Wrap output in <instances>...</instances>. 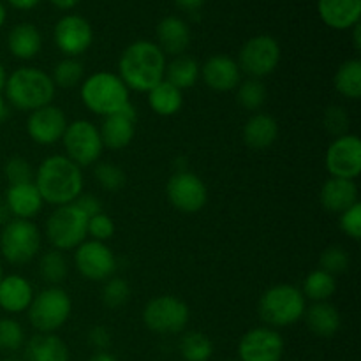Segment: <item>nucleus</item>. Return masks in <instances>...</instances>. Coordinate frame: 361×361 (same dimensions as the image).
Wrapping results in <instances>:
<instances>
[{
  "mask_svg": "<svg viewBox=\"0 0 361 361\" xmlns=\"http://www.w3.org/2000/svg\"><path fill=\"white\" fill-rule=\"evenodd\" d=\"M4 176L9 185H21V183L34 182L35 173L30 162L23 157H11L4 164Z\"/></svg>",
  "mask_w": 361,
  "mask_h": 361,
  "instance_id": "nucleus-40",
  "label": "nucleus"
},
{
  "mask_svg": "<svg viewBox=\"0 0 361 361\" xmlns=\"http://www.w3.org/2000/svg\"><path fill=\"white\" fill-rule=\"evenodd\" d=\"M200 78L215 92L235 90L242 81V71L235 59L228 55H212L201 67Z\"/></svg>",
  "mask_w": 361,
  "mask_h": 361,
  "instance_id": "nucleus-19",
  "label": "nucleus"
},
{
  "mask_svg": "<svg viewBox=\"0 0 361 361\" xmlns=\"http://www.w3.org/2000/svg\"><path fill=\"white\" fill-rule=\"evenodd\" d=\"M66 157L71 159L80 168L95 164L102 154L101 134L90 120H74L69 123L62 137Z\"/></svg>",
  "mask_w": 361,
  "mask_h": 361,
  "instance_id": "nucleus-10",
  "label": "nucleus"
},
{
  "mask_svg": "<svg viewBox=\"0 0 361 361\" xmlns=\"http://www.w3.org/2000/svg\"><path fill=\"white\" fill-rule=\"evenodd\" d=\"M176 4H178V7H182L183 11L192 13V11H197L201 6H203L204 0H176Z\"/></svg>",
  "mask_w": 361,
  "mask_h": 361,
  "instance_id": "nucleus-48",
  "label": "nucleus"
},
{
  "mask_svg": "<svg viewBox=\"0 0 361 361\" xmlns=\"http://www.w3.org/2000/svg\"><path fill=\"white\" fill-rule=\"evenodd\" d=\"M136 118L137 113L133 104L126 106L122 111L115 115L104 116L99 129L102 145L111 150H122L127 145H130L136 134Z\"/></svg>",
  "mask_w": 361,
  "mask_h": 361,
  "instance_id": "nucleus-18",
  "label": "nucleus"
},
{
  "mask_svg": "<svg viewBox=\"0 0 361 361\" xmlns=\"http://www.w3.org/2000/svg\"><path fill=\"white\" fill-rule=\"evenodd\" d=\"M39 274H41L42 281L48 282L49 286H59L66 281L67 274H69V267H67V259L60 250H48L41 256L39 261Z\"/></svg>",
  "mask_w": 361,
  "mask_h": 361,
  "instance_id": "nucleus-34",
  "label": "nucleus"
},
{
  "mask_svg": "<svg viewBox=\"0 0 361 361\" xmlns=\"http://www.w3.org/2000/svg\"><path fill=\"white\" fill-rule=\"evenodd\" d=\"M148 104H150L152 111L157 113L161 116H171L182 109L183 95L182 90L173 87L166 80L155 85L150 92H148Z\"/></svg>",
  "mask_w": 361,
  "mask_h": 361,
  "instance_id": "nucleus-30",
  "label": "nucleus"
},
{
  "mask_svg": "<svg viewBox=\"0 0 361 361\" xmlns=\"http://www.w3.org/2000/svg\"><path fill=\"white\" fill-rule=\"evenodd\" d=\"M88 361H118V360H116L113 355H109V353L104 351V353H97V355H94Z\"/></svg>",
  "mask_w": 361,
  "mask_h": 361,
  "instance_id": "nucleus-51",
  "label": "nucleus"
},
{
  "mask_svg": "<svg viewBox=\"0 0 361 361\" xmlns=\"http://www.w3.org/2000/svg\"><path fill=\"white\" fill-rule=\"evenodd\" d=\"M53 37H55L56 48L66 56L74 59L90 48L94 42V30L83 16L67 14L56 21Z\"/></svg>",
  "mask_w": 361,
  "mask_h": 361,
  "instance_id": "nucleus-16",
  "label": "nucleus"
},
{
  "mask_svg": "<svg viewBox=\"0 0 361 361\" xmlns=\"http://www.w3.org/2000/svg\"><path fill=\"white\" fill-rule=\"evenodd\" d=\"M331 178H344L355 182L361 173V140L356 134L335 137L324 157Z\"/></svg>",
  "mask_w": 361,
  "mask_h": 361,
  "instance_id": "nucleus-12",
  "label": "nucleus"
},
{
  "mask_svg": "<svg viewBox=\"0 0 361 361\" xmlns=\"http://www.w3.org/2000/svg\"><path fill=\"white\" fill-rule=\"evenodd\" d=\"M11 116V109H9V104H7L6 97H4V94H0V126H2L4 122H6L7 118Z\"/></svg>",
  "mask_w": 361,
  "mask_h": 361,
  "instance_id": "nucleus-49",
  "label": "nucleus"
},
{
  "mask_svg": "<svg viewBox=\"0 0 361 361\" xmlns=\"http://www.w3.org/2000/svg\"><path fill=\"white\" fill-rule=\"evenodd\" d=\"M87 235L92 236V240H95V242H106L115 235V222L109 215L101 212V214L88 219Z\"/></svg>",
  "mask_w": 361,
  "mask_h": 361,
  "instance_id": "nucleus-43",
  "label": "nucleus"
},
{
  "mask_svg": "<svg viewBox=\"0 0 361 361\" xmlns=\"http://www.w3.org/2000/svg\"><path fill=\"white\" fill-rule=\"evenodd\" d=\"M4 21H6V7H4L2 2H0V28H2Z\"/></svg>",
  "mask_w": 361,
  "mask_h": 361,
  "instance_id": "nucleus-55",
  "label": "nucleus"
},
{
  "mask_svg": "<svg viewBox=\"0 0 361 361\" xmlns=\"http://www.w3.org/2000/svg\"><path fill=\"white\" fill-rule=\"evenodd\" d=\"M88 217L74 203L56 207L46 221V238L55 250H71L87 238Z\"/></svg>",
  "mask_w": 361,
  "mask_h": 361,
  "instance_id": "nucleus-7",
  "label": "nucleus"
},
{
  "mask_svg": "<svg viewBox=\"0 0 361 361\" xmlns=\"http://www.w3.org/2000/svg\"><path fill=\"white\" fill-rule=\"evenodd\" d=\"M73 312V302L66 289L49 286L34 296L28 307V321L39 334H55L67 323Z\"/></svg>",
  "mask_w": 361,
  "mask_h": 361,
  "instance_id": "nucleus-6",
  "label": "nucleus"
},
{
  "mask_svg": "<svg viewBox=\"0 0 361 361\" xmlns=\"http://www.w3.org/2000/svg\"><path fill=\"white\" fill-rule=\"evenodd\" d=\"M337 92L344 97L358 101L361 97V62L358 59L348 60L337 69L334 78Z\"/></svg>",
  "mask_w": 361,
  "mask_h": 361,
  "instance_id": "nucleus-31",
  "label": "nucleus"
},
{
  "mask_svg": "<svg viewBox=\"0 0 361 361\" xmlns=\"http://www.w3.org/2000/svg\"><path fill=\"white\" fill-rule=\"evenodd\" d=\"M7 2H9L13 7H16V9L28 11V9H34L41 0H7Z\"/></svg>",
  "mask_w": 361,
  "mask_h": 361,
  "instance_id": "nucleus-47",
  "label": "nucleus"
},
{
  "mask_svg": "<svg viewBox=\"0 0 361 361\" xmlns=\"http://www.w3.org/2000/svg\"><path fill=\"white\" fill-rule=\"evenodd\" d=\"M34 300V288L23 275H4L0 281V309L9 314L28 310Z\"/></svg>",
  "mask_w": 361,
  "mask_h": 361,
  "instance_id": "nucleus-20",
  "label": "nucleus"
},
{
  "mask_svg": "<svg viewBox=\"0 0 361 361\" xmlns=\"http://www.w3.org/2000/svg\"><path fill=\"white\" fill-rule=\"evenodd\" d=\"M355 34H353V39H355V48L356 49H361V27L360 23L355 25Z\"/></svg>",
  "mask_w": 361,
  "mask_h": 361,
  "instance_id": "nucleus-52",
  "label": "nucleus"
},
{
  "mask_svg": "<svg viewBox=\"0 0 361 361\" xmlns=\"http://www.w3.org/2000/svg\"><path fill=\"white\" fill-rule=\"evenodd\" d=\"M81 101L99 116H109L130 104L129 88L118 74L95 73L81 83Z\"/></svg>",
  "mask_w": 361,
  "mask_h": 361,
  "instance_id": "nucleus-4",
  "label": "nucleus"
},
{
  "mask_svg": "<svg viewBox=\"0 0 361 361\" xmlns=\"http://www.w3.org/2000/svg\"><path fill=\"white\" fill-rule=\"evenodd\" d=\"M157 46L162 53L169 55H183L190 44V30L183 20L176 16H168L157 25Z\"/></svg>",
  "mask_w": 361,
  "mask_h": 361,
  "instance_id": "nucleus-24",
  "label": "nucleus"
},
{
  "mask_svg": "<svg viewBox=\"0 0 361 361\" xmlns=\"http://www.w3.org/2000/svg\"><path fill=\"white\" fill-rule=\"evenodd\" d=\"M7 48L11 55L20 60H32L42 48V37L32 23H20L7 35Z\"/></svg>",
  "mask_w": 361,
  "mask_h": 361,
  "instance_id": "nucleus-28",
  "label": "nucleus"
},
{
  "mask_svg": "<svg viewBox=\"0 0 361 361\" xmlns=\"http://www.w3.org/2000/svg\"><path fill=\"white\" fill-rule=\"evenodd\" d=\"M319 16L335 30H348L360 23L361 0H319Z\"/></svg>",
  "mask_w": 361,
  "mask_h": 361,
  "instance_id": "nucleus-22",
  "label": "nucleus"
},
{
  "mask_svg": "<svg viewBox=\"0 0 361 361\" xmlns=\"http://www.w3.org/2000/svg\"><path fill=\"white\" fill-rule=\"evenodd\" d=\"M7 215H9V210H7L6 203H0V222H9L6 221Z\"/></svg>",
  "mask_w": 361,
  "mask_h": 361,
  "instance_id": "nucleus-54",
  "label": "nucleus"
},
{
  "mask_svg": "<svg viewBox=\"0 0 361 361\" xmlns=\"http://www.w3.org/2000/svg\"><path fill=\"white\" fill-rule=\"evenodd\" d=\"M94 175L99 185L108 190V192H115V190H120L126 185V173L118 164H113V162L97 164Z\"/></svg>",
  "mask_w": 361,
  "mask_h": 361,
  "instance_id": "nucleus-39",
  "label": "nucleus"
},
{
  "mask_svg": "<svg viewBox=\"0 0 361 361\" xmlns=\"http://www.w3.org/2000/svg\"><path fill=\"white\" fill-rule=\"evenodd\" d=\"M341 229L344 235L358 242L361 238V203L358 201L341 214Z\"/></svg>",
  "mask_w": 361,
  "mask_h": 361,
  "instance_id": "nucleus-44",
  "label": "nucleus"
},
{
  "mask_svg": "<svg viewBox=\"0 0 361 361\" xmlns=\"http://www.w3.org/2000/svg\"><path fill=\"white\" fill-rule=\"evenodd\" d=\"M2 277H4V270H2V264H0V281H2Z\"/></svg>",
  "mask_w": 361,
  "mask_h": 361,
  "instance_id": "nucleus-57",
  "label": "nucleus"
},
{
  "mask_svg": "<svg viewBox=\"0 0 361 361\" xmlns=\"http://www.w3.org/2000/svg\"><path fill=\"white\" fill-rule=\"evenodd\" d=\"M284 341L274 328L261 326L249 330L238 344L240 361H281Z\"/></svg>",
  "mask_w": 361,
  "mask_h": 361,
  "instance_id": "nucleus-15",
  "label": "nucleus"
},
{
  "mask_svg": "<svg viewBox=\"0 0 361 361\" xmlns=\"http://www.w3.org/2000/svg\"><path fill=\"white\" fill-rule=\"evenodd\" d=\"M201 67L192 56L178 55L166 63L164 80L176 87L178 90H185V88H192L200 80Z\"/></svg>",
  "mask_w": 361,
  "mask_h": 361,
  "instance_id": "nucleus-29",
  "label": "nucleus"
},
{
  "mask_svg": "<svg viewBox=\"0 0 361 361\" xmlns=\"http://www.w3.org/2000/svg\"><path fill=\"white\" fill-rule=\"evenodd\" d=\"M88 344L97 349L99 353H104L111 345V334L104 326H94L88 331Z\"/></svg>",
  "mask_w": 361,
  "mask_h": 361,
  "instance_id": "nucleus-45",
  "label": "nucleus"
},
{
  "mask_svg": "<svg viewBox=\"0 0 361 361\" xmlns=\"http://www.w3.org/2000/svg\"><path fill=\"white\" fill-rule=\"evenodd\" d=\"M130 298V286L126 279L111 277L106 281L104 288H102V303L108 309L116 310L122 309Z\"/></svg>",
  "mask_w": 361,
  "mask_h": 361,
  "instance_id": "nucleus-38",
  "label": "nucleus"
},
{
  "mask_svg": "<svg viewBox=\"0 0 361 361\" xmlns=\"http://www.w3.org/2000/svg\"><path fill=\"white\" fill-rule=\"evenodd\" d=\"M236 88H238V92H236V101L247 111H257L267 102L268 92L261 80L249 78L245 81H240V85Z\"/></svg>",
  "mask_w": 361,
  "mask_h": 361,
  "instance_id": "nucleus-35",
  "label": "nucleus"
},
{
  "mask_svg": "<svg viewBox=\"0 0 361 361\" xmlns=\"http://www.w3.org/2000/svg\"><path fill=\"white\" fill-rule=\"evenodd\" d=\"M73 203L76 204V207L80 208V210L83 212V214L87 215L88 219L94 217V215L101 214V212H102L101 201H99L95 196H92V194H83V192H81L80 196H78L76 200L73 201Z\"/></svg>",
  "mask_w": 361,
  "mask_h": 361,
  "instance_id": "nucleus-46",
  "label": "nucleus"
},
{
  "mask_svg": "<svg viewBox=\"0 0 361 361\" xmlns=\"http://www.w3.org/2000/svg\"><path fill=\"white\" fill-rule=\"evenodd\" d=\"M6 207L9 214L14 215V219H27L30 221L32 217L42 210L41 194H39L37 187L34 182L21 183V185H9L6 190Z\"/></svg>",
  "mask_w": 361,
  "mask_h": 361,
  "instance_id": "nucleus-23",
  "label": "nucleus"
},
{
  "mask_svg": "<svg viewBox=\"0 0 361 361\" xmlns=\"http://www.w3.org/2000/svg\"><path fill=\"white\" fill-rule=\"evenodd\" d=\"M55 90L56 87L48 73L37 67H20L7 76L4 97L14 109L32 113L51 104Z\"/></svg>",
  "mask_w": 361,
  "mask_h": 361,
  "instance_id": "nucleus-3",
  "label": "nucleus"
},
{
  "mask_svg": "<svg viewBox=\"0 0 361 361\" xmlns=\"http://www.w3.org/2000/svg\"><path fill=\"white\" fill-rule=\"evenodd\" d=\"M49 2H51L56 9L67 11V9H73V7H76L80 0H49Z\"/></svg>",
  "mask_w": 361,
  "mask_h": 361,
  "instance_id": "nucleus-50",
  "label": "nucleus"
},
{
  "mask_svg": "<svg viewBox=\"0 0 361 361\" xmlns=\"http://www.w3.org/2000/svg\"><path fill=\"white\" fill-rule=\"evenodd\" d=\"M281 62V46L271 35H256L242 46L238 53V67L254 80L268 76Z\"/></svg>",
  "mask_w": 361,
  "mask_h": 361,
  "instance_id": "nucleus-11",
  "label": "nucleus"
},
{
  "mask_svg": "<svg viewBox=\"0 0 361 361\" xmlns=\"http://www.w3.org/2000/svg\"><path fill=\"white\" fill-rule=\"evenodd\" d=\"M74 264L85 279L102 282L111 279L115 274L116 257L104 242L88 240V242H83L80 247H76Z\"/></svg>",
  "mask_w": 361,
  "mask_h": 361,
  "instance_id": "nucleus-14",
  "label": "nucleus"
},
{
  "mask_svg": "<svg viewBox=\"0 0 361 361\" xmlns=\"http://www.w3.org/2000/svg\"><path fill=\"white\" fill-rule=\"evenodd\" d=\"M305 296L291 284H277L267 289L259 298V317L271 328H284L298 323L305 314Z\"/></svg>",
  "mask_w": 361,
  "mask_h": 361,
  "instance_id": "nucleus-5",
  "label": "nucleus"
},
{
  "mask_svg": "<svg viewBox=\"0 0 361 361\" xmlns=\"http://www.w3.org/2000/svg\"><path fill=\"white\" fill-rule=\"evenodd\" d=\"M190 317V310L183 300L162 295L150 300L143 310V323L154 334L173 335L183 331Z\"/></svg>",
  "mask_w": 361,
  "mask_h": 361,
  "instance_id": "nucleus-9",
  "label": "nucleus"
},
{
  "mask_svg": "<svg viewBox=\"0 0 361 361\" xmlns=\"http://www.w3.org/2000/svg\"><path fill=\"white\" fill-rule=\"evenodd\" d=\"M83 76H85L83 63L76 59L66 56V59H62L55 66L51 80L53 83H55V87L74 88L76 85H80L81 81H83Z\"/></svg>",
  "mask_w": 361,
  "mask_h": 361,
  "instance_id": "nucleus-36",
  "label": "nucleus"
},
{
  "mask_svg": "<svg viewBox=\"0 0 361 361\" xmlns=\"http://www.w3.org/2000/svg\"><path fill=\"white\" fill-rule=\"evenodd\" d=\"M2 361H25V358H20V356L11 355V356H7V358H4Z\"/></svg>",
  "mask_w": 361,
  "mask_h": 361,
  "instance_id": "nucleus-56",
  "label": "nucleus"
},
{
  "mask_svg": "<svg viewBox=\"0 0 361 361\" xmlns=\"http://www.w3.org/2000/svg\"><path fill=\"white\" fill-rule=\"evenodd\" d=\"M66 342L55 334H37L25 344V361H69Z\"/></svg>",
  "mask_w": 361,
  "mask_h": 361,
  "instance_id": "nucleus-25",
  "label": "nucleus"
},
{
  "mask_svg": "<svg viewBox=\"0 0 361 361\" xmlns=\"http://www.w3.org/2000/svg\"><path fill=\"white\" fill-rule=\"evenodd\" d=\"M6 81H7L6 67H4L2 62H0V94H4V87H6Z\"/></svg>",
  "mask_w": 361,
  "mask_h": 361,
  "instance_id": "nucleus-53",
  "label": "nucleus"
},
{
  "mask_svg": "<svg viewBox=\"0 0 361 361\" xmlns=\"http://www.w3.org/2000/svg\"><path fill=\"white\" fill-rule=\"evenodd\" d=\"M323 123L324 129L328 130V134L338 137L348 134L351 120H349V115L345 113V109L342 108V106H330V108L326 109V113H324Z\"/></svg>",
  "mask_w": 361,
  "mask_h": 361,
  "instance_id": "nucleus-42",
  "label": "nucleus"
},
{
  "mask_svg": "<svg viewBox=\"0 0 361 361\" xmlns=\"http://www.w3.org/2000/svg\"><path fill=\"white\" fill-rule=\"evenodd\" d=\"M349 254L345 252V249L342 247L334 245V247H328V249L323 250L319 257V268L321 270L328 271L330 275H338V274H344L345 270L349 268Z\"/></svg>",
  "mask_w": 361,
  "mask_h": 361,
  "instance_id": "nucleus-41",
  "label": "nucleus"
},
{
  "mask_svg": "<svg viewBox=\"0 0 361 361\" xmlns=\"http://www.w3.org/2000/svg\"><path fill=\"white\" fill-rule=\"evenodd\" d=\"M166 194L173 207L182 214H197L208 201L203 180L190 171H178L168 180Z\"/></svg>",
  "mask_w": 361,
  "mask_h": 361,
  "instance_id": "nucleus-13",
  "label": "nucleus"
},
{
  "mask_svg": "<svg viewBox=\"0 0 361 361\" xmlns=\"http://www.w3.org/2000/svg\"><path fill=\"white\" fill-rule=\"evenodd\" d=\"M41 249V231L27 219L6 222L0 235V252L11 264H27Z\"/></svg>",
  "mask_w": 361,
  "mask_h": 361,
  "instance_id": "nucleus-8",
  "label": "nucleus"
},
{
  "mask_svg": "<svg viewBox=\"0 0 361 361\" xmlns=\"http://www.w3.org/2000/svg\"><path fill=\"white\" fill-rule=\"evenodd\" d=\"M279 136V123L268 113H256L243 126V141L247 147L263 150L271 147Z\"/></svg>",
  "mask_w": 361,
  "mask_h": 361,
  "instance_id": "nucleus-26",
  "label": "nucleus"
},
{
  "mask_svg": "<svg viewBox=\"0 0 361 361\" xmlns=\"http://www.w3.org/2000/svg\"><path fill=\"white\" fill-rule=\"evenodd\" d=\"M164 73L166 55L150 41L133 42L118 60V78L130 90L150 92L164 80Z\"/></svg>",
  "mask_w": 361,
  "mask_h": 361,
  "instance_id": "nucleus-2",
  "label": "nucleus"
},
{
  "mask_svg": "<svg viewBox=\"0 0 361 361\" xmlns=\"http://www.w3.org/2000/svg\"><path fill=\"white\" fill-rule=\"evenodd\" d=\"M25 345V330L16 319L4 317L0 319V351L13 353L20 351Z\"/></svg>",
  "mask_w": 361,
  "mask_h": 361,
  "instance_id": "nucleus-37",
  "label": "nucleus"
},
{
  "mask_svg": "<svg viewBox=\"0 0 361 361\" xmlns=\"http://www.w3.org/2000/svg\"><path fill=\"white\" fill-rule=\"evenodd\" d=\"M303 316H305L307 326L316 337L330 338L341 330V314L337 307L328 302H316L305 310Z\"/></svg>",
  "mask_w": 361,
  "mask_h": 361,
  "instance_id": "nucleus-27",
  "label": "nucleus"
},
{
  "mask_svg": "<svg viewBox=\"0 0 361 361\" xmlns=\"http://www.w3.org/2000/svg\"><path fill=\"white\" fill-rule=\"evenodd\" d=\"M180 355L185 361H208L214 355V344L201 331H187L180 341Z\"/></svg>",
  "mask_w": 361,
  "mask_h": 361,
  "instance_id": "nucleus-33",
  "label": "nucleus"
},
{
  "mask_svg": "<svg viewBox=\"0 0 361 361\" xmlns=\"http://www.w3.org/2000/svg\"><path fill=\"white\" fill-rule=\"evenodd\" d=\"M335 291H337V281H335V277L328 274V271L321 270V268L310 271L305 277V281H303V296L312 300L314 303L328 302L335 295Z\"/></svg>",
  "mask_w": 361,
  "mask_h": 361,
  "instance_id": "nucleus-32",
  "label": "nucleus"
},
{
  "mask_svg": "<svg viewBox=\"0 0 361 361\" xmlns=\"http://www.w3.org/2000/svg\"><path fill=\"white\" fill-rule=\"evenodd\" d=\"M34 183L44 203L63 207L83 192V173L66 155H49L39 164Z\"/></svg>",
  "mask_w": 361,
  "mask_h": 361,
  "instance_id": "nucleus-1",
  "label": "nucleus"
},
{
  "mask_svg": "<svg viewBox=\"0 0 361 361\" xmlns=\"http://www.w3.org/2000/svg\"><path fill=\"white\" fill-rule=\"evenodd\" d=\"M67 126L69 122H67V116L62 108L48 104L30 113L27 120V133L32 141L49 147V145H55L56 141H62Z\"/></svg>",
  "mask_w": 361,
  "mask_h": 361,
  "instance_id": "nucleus-17",
  "label": "nucleus"
},
{
  "mask_svg": "<svg viewBox=\"0 0 361 361\" xmlns=\"http://www.w3.org/2000/svg\"><path fill=\"white\" fill-rule=\"evenodd\" d=\"M319 201L323 208L330 214H338L358 203V187L353 180L328 178L319 192Z\"/></svg>",
  "mask_w": 361,
  "mask_h": 361,
  "instance_id": "nucleus-21",
  "label": "nucleus"
}]
</instances>
